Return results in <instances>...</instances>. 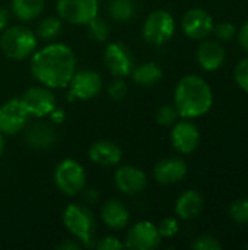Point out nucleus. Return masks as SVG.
I'll return each mask as SVG.
<instances>
[{
  "label": "nucleus",
  "instance_id": "obj_16",
  "mask_svg": "<svg viewBox=\"0 0 248 250\" xmlns=\"http://www.w3.org/2000/svg\"><path fill=\"white\" fill-rule=\"evenodd\" d=\"M155 179L161 185H175L187 174V166L181 158L170 157L161 160L153 170Z\"/></svg>",
  "mask_w": 248,
  "mask_h": 250
},
{
  "label": "nucleus",
  "instance_id": "obj_9",
  "mask_svg": "<svg viewBox=\"0 0 248 250\" xmlns=\"http://www.w3.org/2000/svg\"><path fill=\"white\" fill-rule=\"evenodd\" d=\"M69 85H70V92H69L70 101L91 100L101 92L102 79L94 70H80V72H75Z\"/></svg>",
  "mask_w": 248,
  "mask_h": 250
},
{
  "label": "nucleus",
  "instance_id": "obj_37",
  "mask_svg": "<svg viewBox=\"0 0 248 250\" xmlns=\"http://www.w3.org/2000/svg\"><path fill=\"white\" fill-rule=\"evenodd\" d=\"M9 23V12L4 7H0V31H4Z\"/></svg>",
  "mask_w": 248,
  "mask_h": 250
},
{
  "label": "nucleus",
  "instance_id": "obj_13",
  "mask_svg": "<svg viewBox=\"0 0 248 250\" xmlns=\"http://www.w3.org/2000/svg\"><path fill=\"white\" fill-rule=\"evenodd\" d=\"M183 31L189 38L203 40L213 31V19L203 9H190L183 18Z\"/></svg>",
  "mask_w": 248,
  "mask_h": 250
},
{
  "label": "nucleus",
  "instance_id": "obj_10",
  "mask_svg": "<svg viewBox=\"0 0 248 250\" xmlns=\"http://www.w3.org/2000/svg\"><path fill=\"white\" fill-rule=\"evenodd\" d=\"M20 100L25 104L28 113L35 117H45L57 107V101L54 94L51 92V88L45 85L29 88L28 91H25Z\"/></svg>",
  "mask_w": 248,
  "mask_h": 250
},
{
  "label": "nucleus",
  "instance_id": "obj_40",
  "mask_svg": "<svg viewBox=\"0 0 248 250\" xmlns=\"http://www.w3.org/2000/svg\"><path fill=\"white\" fill-rule=\"evenodd\" d=\"M247 249H248V246H247Z\"/></svg>",
  "mask_w": 248,
  "mask_h": 250
},
{
  "label": "nucleus",
  "instance_id": "obj_4",
  "mask_svg": "<svg viewBox=\"0 0 248 250\" xmlns=\"http://www.w3.org/2000/svg\"><path fill=\"white\" fill-rule=\"evenodd\" d=\"M63 223L67 231L76 236L83 246H91L96 229V221L91 209L83 205L72 204L64 209Z\"/></svg>",
  "mask_w": 248,
  "mask_h": 250
},
{
  "label": "nucleus",
  "instance_id": "obj_39",
  "mask_svg": "<svg viewBox=\"0 0 248 250\" xmlns=\"http://www.w3.org/2000/svg\"><path fill=\"white\" fill-rule=\"evenodd\" d=\"M3 151H4V141H3V136H1V133H0V157H1V154H3Z\"/></svg>",
  "mask_w": 248,
  "mask_h": 250
},
{
  "label": "nucleus",
  "instance_id": "obj_38",
  "mask_svg": "<svg viewBox=\"0 0 248 250\" xmlns=\"http://www.w3.org/2000/svg\"><path fill=\"white\" fill-rule=\"evenodd\" d=\"M57 248L63 250H77L82 248V245H79V243H76V242H72V240H66V242H63V243H60Z\"/></svg>",
  "mask_w": 248,
  "mask_h": 250
},
{
  "label": "nucleus",
  "instance_id": "obj_26",
  "mask_svg": "<svg viewBox=\"0 0 248 250\" xmlns=\"http://www.w3.org/2000/svg\"><path fill=\"white\" fill-rule=\"evenodd\" d=\"M86 25H88V32H89L91 38H94L96 41H105L108 38L110 26H108V23L104 19L95 16Z\"/></svg>",
  "mask_w": 248,
  "mask_h": 250
},
{
  "label": "nucleus",
  "instance_id": "obj_23",
  "mask_svg": "<svg viewBox=\"0 0 248 250\" xmlns=\"http://www.w3.org/2000/svg\"><path fill=\"white\" fill-rule=\"evenodd\" d=\"M132 75H133V79L136 83L143 85V86H151L161 81L162 69L156 63L148 62V63H143V64L137 66L136 69H133Z\"/></svg>",
  "mask_w": 248,
  "mask_h": 250
},
{
  "label": "nucleus",
  "instance_id": "obj_24",
  "mask_svg": "<svg viewBox=\"0 0 248 250\" xmlns=\"http://www.w3.org/2000/svg\"><path fill=\"white\" fill-rule=\"evenodd\" d=\"M110 15L120 22H127L136 15V4L133 0H113L110 4Z\"/></svg>",
  "mask_w": 248,
  "mask_h": 250
},
{
  "label": "nucleus",
  "instance_id": "obj_29",
  "mask_svg": "<svg viewBox=\"0 0 248 250\" xmlns=\"http://www.w3.org/2000/svg\"><path fill=\"white\" fill-rule=\"evenodd\" d=\"M191 248L196 250H221L222 245L216 237L210 234H203L191 243Z\"/></svg>",
  "mask_w": 248,
  "mask_h": 250
},
{
  "label": "nucleus",
  "instance_id": "obj_14",
  "mask_svg": "<svg viewBox=\"0 0 248 250\" xmlns=\"http://www.w3.org/2000/svg\"><path fill=\"white\" fill-rule=\"evenodd\" d=\"M171 142L178 152L191 154L200 142V133L197 126L187 120L178 123L175 122L171 132Z\"/></svg>",
  "mask_w": 248,
  "mask_h": 250
},
{
  "label": "nucleus",
  "instance_id": "obj_34",
  "mask_svg": "<svg viewBox=\"0 0 248 250\" xmlns=\"http://www.w3.org/2000/svg\"><path fill=\"white\" fill-rule=\"evenodd\" d=\"M126 248L124 243H121L117 237H104L96 243V249L99 250H115Z\"/></svg>",
  "mask_w": 248,
  "mask_h": 250
},
{
  "label": "nucleus",
  "instance_id": "obj_2",
  "mask_svg": "<svg viewBox=\"0 0 248 250\" xmlns=\"http://www.w3.org/2000/svg\"><path fill=\"white\" fill-rule=\"evenodd\" d=\"M213 103V94L209 83L197 76H184L175 88V108L184 119H196L206 114Z\"/></svg>",
  "mask_w": 248,
  "mask_h": 250
},
{
  "label": "nucleus",
  "instance_id": "obj_6",
  "mask_svg": "<svg viewBox=\"0 0 248 250\" xmlns=\"http://www.w3.org/2000/svg\"><path fill=\"white\" fill-rule=\"evenodd\" d=\"M175 31V22L170 12L167 10H155L152 12L143 25V38L152 45H162Z\"/></svg>",
  "mask_w": 248,
  "mask_h": 250
},
{
  "label": "nucleus",
  "instance_id": "obj_20",
  "mask_svg": "<svg viewBox=\"0 0 248 250\" xmlns=\"http://www.w3.org/2000/svg\"><path fill=\"white\" fill-rule=\"evenodd\" d=\"M203 211V196L196 190L184 192L175 204V212L183 220H193Z\"/></svg>",
  "mask_w": 248,
  "mask_h": 250
},
{
  "label": "nucleus",
  "instance_id": "obj_1",
  "mask_svg": "<svg viewBox=\"0 0 248 250\" xmlns=\"http://www.w3.org/2000/svg\"><path fill=\"white\" fill-rule=\"evenodd\" d=\"M31 72L38 82L48 88L67 86L76 72L73 50L60 42L48 44L32 56Z\"/></svg>",
  "mask_w": 248,
  "mask_h": 250
},
{
  "label": "nucleus",
  "instance_id": "obj_5",
  "mask_svg": "<svg viewBox=\"0 0 248 250\" xmlns=\"http://www.w3.org/2000/svg\"><path fill=\"white\" fill-rule=\"evenodd\" d=\"M54 182L60 192L67 196L80 193L86 183V174L83 167L75 160L61 161L54 173Z\"/></svg>",
  "mask_w": 248,
  "mask_h": 250
},
{
  "label": "nucleus",
  "instance_id": "obj_18",
  "mask_svg": "<svg viewBox=\"0 0 248 250\" xmlns=\"http://www.w3.org/2000/svg\"><path fill=\"white\" fill-rule=\"evenodd\" d=\"M89 158L92 163L101 167H111L120 163L121 149L111 141H98L89 149Z\"/></svg>",
  "mask_w": 248,
  "mask_h": 250
},
{
  "label": "nucleus",
  "instance_id": "obj_30",
  "mask_svg": "<svg viewBox=\"0 0 248 250\" xmlns=\"http://www.w3.org/2000/svg\"><path fill=\"white\" fill-rule=\"evenodd\" d=\"M235 82L248 94V57L243 59L235 67Z\"/></svg>",
  "mask_w": 248,
  "mask_h": 250
},
{
  "label": "nucleus",
  "instance_id": "obj_28",
  "mask_svg": "<svg viewBox=\"0 0 248 250\" xmlns=\"http://www.w3.org/2000/svg\"><path fill=\"white\" fill-rule=\"evenodd\" d=\"M177 117H178V111L172 105H164L156 113V122L161 126H172L177 122Z\"/></svg>",
  "mask_w": 248,
  "mask_h": 250
},
{
  "label": "nucleus",
  "instance_id": "obj_7",
  "mask_svg": "<svg viewBox=\"0 0 248 250\" xmlns=\"http://www.w3.org/2000/svg\"><path fill=\"white\" fill-rule=\"evenodd\" d=\"M60 19L75 25H85L98 16V0H57Z\"/></svg>",
  "mask_w": 248,
  "mask_h": 250
},
{
  "label": "nucleus",
  "instance_id": "obj_12",
  "mask_svg": "<svg viewBox=\"0 0 248 250\" xmlns=\"http://www.w3.org/2000/svg\"><path fill=\"white\" fill-rule=\"evenodd\" d=\"M104 60L108 70L117 78L127 76L133 70L134 59L132 50L123 42H111L105 50Z\"/></svg>",
  "mask_w": 248,
  "mask_h": 250
},
{
  "label": "nucleus",
  "instance_id": "obj_3",
  "mask_svg": "<svg viewBox=\"0 0 248 250\" xmlns=\"http://www.w3.org/2000/svg\"><path fill=\"white\" fill-rule=\"evenodd\" d=\"M0 47L9 59L23 60L34 54L37 48V35L25 26H10L3 31Z\"/></svg>",
  "mask_w": 248,
  "mask_h": 250
},
{
  "label": "nucleus",
  "instance_id": "obj_17",
  "mask_svg": "<svg viewBox=\"0 0 248 250\" xmlns=\"http://www.w3.org/2000/svg\"><path fill=\"white\" fill-rule=\"evenodd\" d=\"M197 62L202 69L208 72L218 70L225 62V50L221 42L215 40H206L197 50Z\"/></svg>",
  "mask_w": 248,
  "mask_h": 250
},
{
  "label": "nucleus",
  "instance_id": "obj_15",
  "mask_svg": "<svg viewBox=\"0 0 248 250\" xmlns=\"http://www.w3.org/2000/svg\"><path fill=\"white\" fill-rule=\"evenodd\" d=\"M115 185L124 195H137L146 188V174L133 166L120 167L115 171Z\"/></svg>",
  "mask_w": 248,
  "mask_h": 250
},
{
  "label": "nucleus",
  "instance_id": "obj_11",
  "mask_svg": "<svg viewBox=\"0 0 248 250\" xmlns=\"http://www.w3.org/2000/svg\"><path fill=\"white\" fill-rule=\"evenodd\" d=\"M159 243H161V234L158 231V227L149 221H142L134 224L129 230L124 246L130 249L152 250L156 249Z\"/></svg>",
  "mask_w": 248,
  "mask_h": 250
},
{
  "label": "nucleus",
  "instance_id": "obj_35",
  "mask_svg": "<svg viewBox=\"0 0 248 250\" xmlns=\"http://www.w3.org/2000/svg\"><path fill=\"white\" fill-rule=\"evenodd\" d=\"M238 41H240V45L248 53V21L241 26L238 32Z\"/></svg>",
  "mask_w": 248,
  "mask_h": 250
},
{
  "label": "nucleus",
  "instance_id": "obj_25",
  "mask_svg": "<svg viewBox=\"0 0 248 250\" xmlns=\"http://www.w3.org/2000/svg\"><path fill=\"white\" fill-rule=\"evenodd\" d=\"M61 32V21L56 16L44 18L37 26V37L41 40H53Z\"/></svg>",
  "mask_w": 248,
  "mask_h": 250
},
{
  "label": "nucleus",
  "instance_id": "obj_33",
  "mask_svg": "<svg viewBox=\"0 0 248 250\" xmlns=\"http://www.w3.org/2000/svg\"><path fill=\"white\" fill-rule=\"evenodd\" d=\"M108 92H110V97L115 101H120L126 97L127 94V85L126 82L121 79V78H117L114 82H111L110 88H108Z\"/></svg>",
  "mask_w": 248,
  "mask_h": 250
},
{
  "label": "nucleus",
  "instance_id": "obj_36",
  "mask_svg": "<svg viewBox=\"0 0 248 250\" xmlns=\"http://www.w3.org/2000/svg\"><path fill=\"white\" fill-rule=\"evenodd\" d=\"M48 116L51 117V122H54V123H61V122L64 120V113H63V110H61V108H57V107H56Z\"/></svg>",
  "mask_w": 248,
  "mask_h": 250
},
{
  "label": "nucleus",
  "instance_id": "obj_19",
  "mask_svg": "<svg viewBox=\"0 0 248 250\" xmlns=\"http://www.w3.org/2000/svg\"><path fill=\"white\" fill-rule=\"evenodd\" d=\"M101 215H102V221L113 230L124 229L130 220V212L127 207L117 199H111L105 202L101 209Z\"/></svg>",
  "mask_w": 248,
  "mask_h": 250
},
{
  "label": "nucleus",
  "instance_id": "obj_31",
  "mask_svg": "<svg viewBox=\"0 0 248 250\" xmlns=\"http://www.w3.org/2000/svg\"><path fill=\"white\" fill-rule=\"evenodd\" d=\"M213 32H215L216 38H219L221 41H229L237 35V28L234 23L222 22V23L213 26Z\"/></svg>",
  "mask_w": 248,
  "mask_h": 250
},
{
  "label": "nucleus",
  "instance_id": "obj_32",
  "mask_svg": "<svg viewBox=\"0 0 248 250\" xmlns=\"http://www.w3.org/2000/svg\"><path fill=\"white\" fill-rule=\"evenodd\" d=\"M178 223L175 218H165L161 221V224L158 226V231L161 234V237H174L178 233Z\"/></svg>",
  "mask_w": 248,
  "mask_h": 250
},
{
  "label": "nucleus",
  "instance_id": "obj_8",
  "mask_svg": "<svg viewBox=\"0 0 248 250\" xmlns=\"http://www.w3.org/2000/svg\"><path fill=\"white\" fill-rule=\"evenodd\" d=\"M29 113L22 100H9L0 105V133L15 135L28 123Z\"/></svg>",
  "mask_w": 248,
  "mask_h": 250
},
{
  "label": "nucleus",
  "instance_id": "obj_21",
  "mask_svg": "<svg viewBox=\"0 0 248 250\" xmlns=\"http://www.w3.org/2000/svg\"><path fill=\"white\" fill-rule=\"evenodd\" d=\"M26 142L34 149H47L56 142V130L47 123H37L26 132Z\"/></svg>",
  "mask_w": 248,
  "mask_h": 250
},
{
  "label": "nucleus",
  "instance_id": "obj_27",
  "mask_svg": "<svg viewBox=\"0 0 248 250\" xmlns=\"http://www.w3.org/2000/svg\"><path fill=\"white\" fill-rule=\"evenodd\" d=\"M231 217L238 224H248V198L240 199L231 207Z\"/></svg>",
  "mask_w": 248,
  "mask_h": 250
},
{
  "label": "nucleus",
  "instance_id": "obj_22",
  "mask_svg": "<svg viewBox=\"0 0 248 250\" xmlns=\"http://www.w3.org/2000/svg\"><path fill=\"white\" fill-rule=\"evenodd\" d=\"M44 4L45 0H12V10L18 19L29 22L42 13Z\"/></svg>",
  "mask_w": 248,
  "mask_h": 250
}]
</instances>
